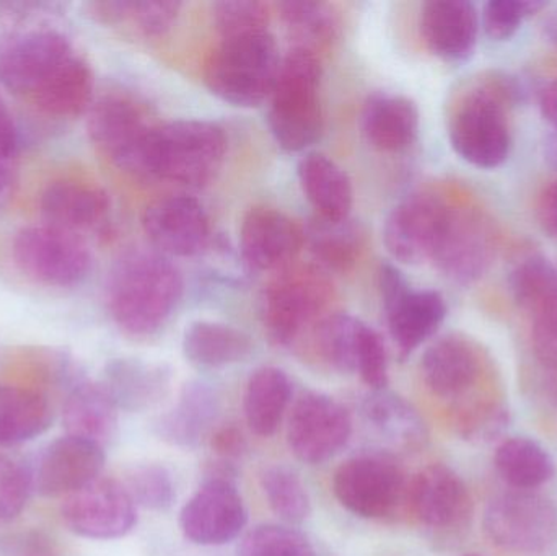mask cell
<instances>
[{
  "mask_svg": "<svg viewBox=\"0 0 557 556\" xmlns=\"http://www.w3.org/2000/svg\"><path fill=\"white\" fill-rule=\"evenodd\" d=\"M18 133L9 108L0 107V206L9 201L16 182Z\"/></svg>",
  "mask_w": 557,
  "mask_h": 556,
  "instance_id": "cell-49",
  "label": "cell"
},
{
  "mask_svg": "<svg viewBox=\"0 0 557 556\" xmlns=\"http://www.w3.org/2000/svg\"><path fill=\"white\" fill-rule=\"evenodd\" d=\"M321 62L313 49L297 48L281 61L270 100L268 124L282 149L301 152L323 133Z\"/></svg>",
  "mask_w": 557,
  "mask_h": 556,
  "instance_id": "cell-5",
  "label": "cell"
},
{
  "mask_svg": "<svg viewBox=\"0 0 557 556\" xmlns=\"http://www.w3.org/2000/svg\"><path fill=\"white\" fill-rule=\"evenodd\" d=\"M182 3L173 0H146V2H114V26L131 23L143 35L157 38L175 26Z\"/></svg>",
  "mask_w": 557,
  "mask_h": 556,
  "instance_id": "cell-42",
  "label": "cell"
},
{
  "mask_svg": "<svg viewBox=\"0 0 557 556\" xmlns=\"http://www.w3.org/2000/svg\"><path fill=\"white\" fill-rule=\"evenodd\" d=\"M51 3L0 5V84L51 118L90 110L94 72L75 51Z\"/></svg>",
  "mask_w": 557,
  "mask_h": 556,
  "instance_id": "cell-1",
  "label": "cell"
},
{
  "mask_svg": "<svg viewBox=\"0 0 557 556\" xmlns=\"http://www.w3.org/2000/svg\"><path fill=\"white\" fill-rule=\"evenodd\" d=\"M362 329L363 322L347 313L324 317L314 326V351L334 371L354 372Z\"/></svg>",
  "mask_w": 557,
  "mask_h": 556,
  "instance_id": "cell-36",
  "label": "cell"
},
{
  "mask_svg": "<svg viewBox=\"0 0 557 556\" xmlns=\"http://www.w3.org/2000/svg\"><path fill=\"white\" fill-rule=\"evenodd\" d=\"M131 498L144 509L166 511L175 503V483L172 473L160 464H140L127 472L123 483Z\"/></svg>",
  "mask_w": 557,
  "mask_h": 556,
  "instance_id": "cell-41",
  "label": "cell"
},
{
  "mask_svg": "<svg viewBox=\"0 0 557 556\" xmlns=\"http://www.w3.org/2000/svg\"><path fill=\"white\" fill-rule=\"evenodd\" d=\"M183 297L178 268L156 250H129L111 268L107 304L126 335L144 338L159 332Z\"/></svg>",
  "mask_w": 557,
  "mask_h": 556,
  "instance_id": "cell-2",
  "label": "cell"
},
{
  "mask_svg": "<svg viewBox=\"0 0 557 556\" xmlns=\"http://www.w3.org/2000/svg\"><path fill=\"white\" fill-rule=\"evenodd\" d=\"M520 85L503 72L476 82L455 108L448 136L455 152L478 169H497L512 150L510 108L519 101Z\"/></svg>",
  "mask_w": 557,
  "mask_h": 556,
  "instance_id": "cell-3",
  "label": "cell"
},
{
  "mask_svg": "<svg viewBox=\"0 0 557 556\" xmlns=\"http://www.w3.org/2000/svg\"><path fill=\"white\" fill-rule=\"evenodd\" d=\"M41 212L46 224L77 234L95 231L108 221L110 198L90 183L62 180L45 189Z\"/></svg>",
  "mask_w": 557,
  "mask_h": 556,
  "instance_id": "cell-24",
  "label": "cell"
},
{
  "mask_svg": "<svg viewBox=\"0 0 557 556\" xmlns=\"http://www.w3.org/2000/svg\"><path fill=\"white\" fill-rule=\"evenodd\" d=\"M240 556H317L310 542L285 526H258L242 542Z\"/></svg>",
  "mask_w": 557,
  "mask_h": 556,
  "instance_id": "cell-44",
  "label": "cell"
},
{
  "mask_svg": "<svg viewBox=\"0 0 557 556\" xmlns=\"http://www.w3.org/2000/svg\"><path fill=\"white\" fill-rule=\"evenodd\" d=\"M481 16L468 0H431L421 9V33L432 54L463 62L473 55Z\"/></svg>",
  "mask_w": 557,
  "mask_h": 556,
  "instance_id": "cell-23",
  "label": "cell"
},
{
  "mask_svg": "<svg viewBox=\"0 0 557 556\" xmlns=\"http://www.w3.org/2000/svg\"><path fill=\"white\" fill-rule=\"evenodd\" d=\"M260 482L268 505L278 519L288 524H300L310 516V496L294 470L285 466L267 467Z\"/></svg>",
  "mask_w": 557,
  "mask_h": 556,
  "instance_id": "cell-38",
  "label": "cell"
},
{
  "mask_svg": "<svg viewBox=\"0 0 557 556\" xmlns=\"http://www.w3.org/2000/svg\"><path fill=\"white\" fill-rule=\"evenodd\" d=\"M543 25H545L543 26V28H545V35L548 36L549 41L557 48V9L546 16Z\"/></svg>",
  "mask_w": 557,
  "mask_h": 556,
  "instance_id": "cell-54",
  "label": "cell"
},
{
  "mask_svg": "<svg viewBox=\"0 0 557 556\" xmlns=\"http://www.w3.org/2000/svg\"><path fill=\"white\" fill-rule=\"evenodd\" d=\"M117 410L103 382L78 381L67 392L62 410L67 436L104 447L116 433Z\"/></svg>",
  "mask_w": 557,
  "mask_h": 556,
  "instance_id": "cell-27",
  "label": "cell"
},
{
  "mask_svg": "<svg viewBox=\"0 0 557 556\" xmlns=\"http://www.w3.org/2000/svg\"><path fill=\"white\" fill-rule=\"evenodd\" d=\"M352 420L343 404L330 395L308 392L295 401L288 418L287 443L305 464H323L346 447Z\"/></svg>",
  "mask_w": 557,
  "mask_h": 556,
  "instance_id": "cell-15",
  "label": "cell"
},
{
  "mask_svg": "<svg viewBox=\"0 0 557 556\" xmlns=\"http://www.w3.org/2000/svg\"><path fill=\"white\" fill-rule=\"evenodd\" d=\"M422 379L429 391L451 408L471 404L491 394H478L486 375V356L473 339L458 333L442 336L425 349Z\"/></svg>",
  "mask_w": 557,
  "mask_h": 556,
  "instance_id": "cell-14",
  "label": "cell"
},
{
  "mask_svg": "<svg viewBox=\"0 0 557 556\" xmlns=\"http://www.w3.org/2000/svg\"><path fill=\"white\" fill-rule=\"evenodd\" d=\"M540 224L552 237L557 238V180L546 186L536 206Z\"/></svg>",
  "mask_w": 557,
  "mask_h": 556,
  "instance_id": "cell-52",
  "label": "cell"
},
{
  "mask_svg": "<svg viewBox=\"0 0 557 556\" xmlns=\"http://www.w3.org/2000/svg\"><path fill=\"white\" fill-rule=\"evenodd\" d=\"M304 247L323 271L347 273L356 267L362 254V232L349 219L327 221L314 218L304 228Z\"/></svg>",
  "mask_w": 557,
  "mask_h": 556,
  "instance_id": "cell-35",
  "label": "cell"
},
{
  "mask_svg": "<svg viewBox=\"0 0 557 556\" xmlns=\"http://www.w3.org/2000/svg\"><path fill=\"white\" fill-rule=\"evenodd\" d=\"M533 353L545 368L557 369V296L527 313Z\"/></svg>",
  "mask_w": 557,
  "mask_h": 556,
  "instance_id": "cell-48",
  "label": "cell"
},
{
  "mask_svg": "<svg viewBox=\"0 0 557 556\" xmlns=\"http://www.w3.org/2000/svg\"><path fill=\"white\" fill-rule=\"evenodd\" d=\"M408 505L418 521L432 531H460L473 515L467 483L444 464L425 467L412 479Z\"/></svg>",
  "mask_w": 557,
  "mask_h": 556,
  "instance_id": "cell-20",
  "label": "cell"
},
{
  "mask_svg": "<svg viewBox=\"0 0 557 556\" xmlns=\"http://www.w3.org/2000/svg\"><path fill=\"white\" fill-rule=\"evenodd\" d=\"M61 518L75 535L113 541L133 531L137 506L123 483L100 477L62 499Z\"/></svg>",
  "mask_w": 557,
  "mask_h": 556,
  "instance_id": "cell-13",
  "label": "cell"
},
{
  "mask_svg": "<svg viewBox=\"0 0 557 556\" xmlns=\"http://www.w3.org/2000/svg\"><path fill=\"white\" fill-rule=\"evenodd\" d=\"M540 0H491L481 13V26L493 41H509L523 22L546 9Z\"/></svg>",
  "mask_w": 557,
  "mask_h": 556,
  "instance_id": "cell-45",
  "label": "cell"
},
{
  "mask_svg": "<svg viewBox=\"0 0 557 556\" xmlns=\"http://www.w3.org/2000/svg\"><path fill=\"white\" fill-rule=\"evenodd\" d=\"M292 398V382L277 368L255 371L244 397L245 420L248 428L261 437L276 433Z\"/></svg>",
  "mask_w": 557,
  "mask_h": 556,
  "instance_id": "cell-33",
  "label": "cell"
},
{
  "mask_svg": "<svg viewBox=\"0 0 557 556\" xmlns=\"http://www.w3.org/2000/svg\"><path fill=\"white\" fill-rule=\"evenodd\" d=\"M496 250L497 232L490 218L476 209L454 208L432 263L451 283L468 286L490 271Z\"/></svg>",
  "mask_w": 557,
  "mask_h": 556,
  "instance_id": "cell-16",
  "label": "cell"
},
{
  "mask_svg": "<svg viewBox=\"0 0 557 556\" xmlns=\"http://www.w3.org/2000/svg\"><path fill=\"white\" fill-rule=\"evenodd\" d=\"M152 129L143 108L123 95L101 98L91 104L88 113V134L95 146L100 147L114 165L134 176Z\"/></svg>",
  "mask_w": 557,
  "mask_h": 556,
  "instance_id": "cell-18",
  "label": "cell"
},
{
  "mask_svg": "<svg viewBox=\"0 0 557 556\" xmlns=\"http://www.w3.org/2000/svg\"><path fill=\"white\" fill-rule=\"evenodd\" d=\"M454 206L432 193H416L395 206L383 227L386 250L406 264L434 258Z\"/></svg>",
  "mask_w": 557,
  "mask_h": 556,
  "instance_id": "cell-12",
  "label": "cell"
},
{
  "mask_svg": "<svg viewBox=\"0 0 557 556\" xmlns=\"http://www.w3.org/2000/svg\"><path fill=\"white\" fill-rule=\"evenodd\" d=\"M212 15L224 39L268 32L270 23V9L258 0H222L212 5Z\"/></svg>",
  "mask_w": 557,
  "mask_h": 556,
  "instance_id": "cell-43",
  "label": "cell"
},
{
  "mask_svg": "<svg viewBox=\"0 0 557 556\" xmlns=\"http://www.w3.org/2000/svg\"><path fill=\"white\" fill-rule=\"evenodd\" d=\"M483 526L487 539L503 551L543 554L557 542V508L540 493L510 490L487 505Z\"/></svg>",
  "mask_w": 557,
  "mask_h": 556,
  "instance_id": "cell-8",
  "label": "cell"
},
{
  "mask_svg": "<svg viewBox=\"0 0 557 556\" xmlns=\"http://www.w3.org/2000/svg\"><path fill=\"white\" fill-rule=\"evenodd\" d=\"M509 286L517 306L525 313L532 312L557 296V264L539 255L525 258L510 274Z\"/></svg>",
  "mask_w": 557,
  "mask_h": 556,
  "instance_id": "cell-40",
  "label": "cell"
},
{
  "mask_svg": "<svg viewBox=\"0 0 557 556\" xmlns=\"http://www.w3.org/2000/svg\"><path fill=\"white\" fill-rule=\"evenodd\" d=\"M0 556H59V547L46 532L25 529L0 539Z\"/></svg>",
  "mask_w": 557,
  "mask_h": 556,
  "instance_id": "cell-50",
  "label": "cell"
},
{
  "mask_svg": "<svg viewBox=\"0 0 557 556\" xmlns=\"http://www.w3.org/2000/svg\"><path fill=\"white\" fill-rule=\"evenodd\" d=\"M54 420L49 397L18 382H0V447L41 436Z\"/></svg>",
  "mask_w": 557,
  "mask_h": 556,
  "instance_id": "cell-30",
  "label": "cell"
},
{
  "mask_svg": "<svg viewBox=\"0 0 557 556\" xmlns=\"http://www.w3.org/2000/svg\"><path fill=\"white\" fill-rule=\"evenodd\" d=\"M248 512L237 482L205 479L198 492L183 506L180 528L193 544L218 547L244 531Z\"/></svg>",
  "mask_w": 557,
  "mask_h": 556,
  "instance_id": "cell-17",
  "label": "cell"
},
{
  "mask_svg": "<svg viewBox=\"0 0 557 556\" xmlns=\"http://www.w3.org/2000/svg\"><path fill=\"white\" fill-rule=\"evenodd\" d=\"M143 227L163 257L188 258L202 254L211 242V222L198 199L166 196L147 206Z\"/></svg>",
  "mask_w": 557,
  "mask_h": 556,
  "instance_id": "cell-19",
  "label": "cell"
},
{
  "mask_svg": "<svg viewBox=\"0 0 557 556\" xmlns=\"http://www.w3.org/2000/svg\"><path fill=\"white\" fill-rule=\"evenodd\" d=\"M333 492L343 508L363 519H385L408 503L409 483L396 460L363 454L334 473Z\"/></svg>",
  "mask_w": 557,
  "mask_h": 556,
  "instance_id": "cell-9",
  "label": "cell"
},
{
  "mask_svg": "<svg viewBox=\"0 0 557 556\" xmlns=\"http://www.w3.org/2000/svg\"><path fill=\"white\" fill-rule=\"evenodd\" d=\"M304 244V228L277 209L258 206L242 222V257L251 270L277 273L292 264Z\"/></svg>",
  "mask_w": 557,
  "mask_h": 556,
  "instance_id": "cell-21",
  "label": "cell"
},
{
  "mask_svg": "<svg viewBox=\"0 0 557 556\" xmlns=\"http://www.w3.org/2000/svg\"><path fill=\"white\" fill-rule=\"evenodd\" d=\"M356 371L372 391H383L388 385V356L382 336L363 323L357 349Z\"/></svg>",
  "mask_w": 557,
  "mask_h": 556,
  "instance_id": "cell-47",
  "label": "cell"
},
{
  "mask_svg": "<svg viewBox=\"0 0 557 556\" xmlns=\"http://www.w3.org/2000/svg\"><path fill=\"white\" fill-rule=\"evenodd\" d=\"M227 147L224 129L209 121L183 120L153 126L136 176L199 188L221 170Z\"/></svg>",
  "mask_w": 557,
  "mask_h": 556,
  "instance_id": "cell-4",
  "label": "cell"
},
{
  "mask_svg": "<svg viewBox=\"0 0 557 556\" xmlns=\"http://www.w3.org/2000/svg\"><path fill=\"white\" fill-rule=\"evenodd\" d=\"M278 10L292 35L304 41L300 48L330 42L339 32V16L330 3L288 0L278 3Z\"/></svg>",
  "mask_w": 557,
  "mask_h": 556,
  "instance_id": "cell-39",
  "label": "cell"
},
{
  "mask_svg": "<svg viewBox=\"0 0 557 556\" xmlns=\"http://www.w3.org/2000/svg\"><path fill=\"white\" fill-rule=\"evenodd\" d=\"M380 291L389 335L403 358L437 333L447 317V304L437 291H414L392 263L380 268Z\"/></svg>",
  "mask_w": 557,
  "mask_h": 556,
  "instance_id": "cell-11",
  "label": "cell"
},
{
  "mask_svg": "<svg viewBox=\"0 0 557 556\" xmlns=\"http://www.w3.org/2000/svg\"><path fill=\"white\" fill-rule=\"evenodd\" d=\"M219 417V398L202 382H189L172 410L157 420V436L176 447H196L211 436Z\"/></svg>",
  "mask_w": 557,
  "mask_h": 556,
  "instance_id": "cell-26",
  "label": "cell"
},
{
  "mask_svg": "<svg viewBox=\"0 0 557 556\" xmlns=\"http://www.w3.org/2000/svg\"><path fill=\"white\" fill-rule=\"evenodd\" d=\"M362 413L380 437L399 453H418L428 443V427L419 411L386 388L367 395Z\"/></svg>",
  "mask_w": 557,
  "mask_h": 556,
  "instance_id": "cell-29",
  "label": "cell"
},
{
  "mask_svg": "<svg viewBox=\"0 0 557 556\" xmlns=\"http://www.w3.org/2000/svg\"><path fill=\"white\" fill-rule=\"evenodd\" d=\"M362 129L370 146L375 149L403 152L418 137V107L401 95H373L363 108Z\"/></svg>",
  "mask_w": 557,
  "mask_h": 556,
  "instance_id": "cell-28",
  "label": "cell"
},
{
  "mask_svg": "<svg viewBox=\"0 0 557 556\" xmlns=\"http://www.w3.org/2000/svg\"><path fill=\"white\" fill-rule=\"evenodd\" d=\"M298 182L304 195L327 221H346L352 209L354 191L347 173L323 153H307L298 162Z\"/></svg>",
  "mask_w": 557,
  "mask_h": 556,
  "instance_id": "cell-31",
  "label": "cell"
},
{
  "mask_svg": "<svg viewBox=\"0 0 557 556\" xmlns=\"http://www.w3.org/2000/svg\"><path fill=\"white\" fill-rule=\"evenodd\" d=\"M209 444H211L212 453L218 456V459L225 460V462H237L247 450V440H245L240 428L234 423L215 427L211 436H209Z\"/></svg>",
  "mask_w": 557,
  "mask_h": 556,
  "instance_id": "cell-51",
  "label": "cell"
},
{
  "mask_svg": "<svg viewBox=\"0 0 557 556\" xmlns=\"http://www.w3.org/2000/svg\"><path fill=\"white\" fill-rule=\"evenodd\" d=\"M253 349L250 336L221 322L191 323L183 336V353L198 368L221 369L245 361Z\"/></svg>",
  "mask_w": 557,
  "mask_h": 556,
  "instance_id": "cell-32",
  "label": "cell"
},
{
  "mask_svg": "<svg viewBox=\"0 0 557 556\" xmlns=\"http://www.w3.org/2000/svg\"><path fill=\"white\" fill-rule=\"evenodd\" d=\"M281 61L270 32L222 39L206 61L205 82L211 94L227 103L258 107L273 94Z\"/></svg>",
  "mask_w": 557,
  "mask_h": 556,
  "instance_id": "cell-6",
  "label": "cell"
},
{
  "mask_svg": "<svg viewBox=\"0 0 557 556\" xmlns=\"http://www.w3.org/2000/svg\"><path fill=\"white\" fill-rule=\"evenodd\" d=\"M172 378L169 366L117 359L108 366L103 385L120 410L146 411L159 407L169 397Z\"/></svg>",
  "mask_w": 557,
  "mask_h": 556,
  "instance_id": "cell-25",
  "label": "cell"
},
{
  "mask_svg": "<svg viewBox=\"0 0 557 556\" xmlns=\"http://www.w3.org/2000/svg\"><path fill=\"white\" fill-rule=\"evenodd\" d=\"M463 556H483V555H480V554H467V555H463Z\"/></svg>",
  "mask_w": 557,
  "mask_h": 556,
  "instance_id": "cell-55",
  "label": "cell"
},
{
  "mask_svg": "<svg viewBox=\"0 0 557 556\" xmlns=\"http://www.w3.org/2000/svg\"><path fill=\"white\" fill-rule=\"evenodd\" d=\"M33 489V475L18 460L0 454V524L22 515Z\"/></svg>",
  "mask_w": 557,
  "mask_h": 556,
  "instance_id": "cell-46",
  "label": "cell"
},
{
  "mask_svg": "<svg viewBox=\"0 0 557 556\" xmlns=\"http://www.w3.org/2000/svg\"><path fill=\"white\" fill-rule=\"evenodd\" d=\"M540 108H542L545 120L555 127V136L557 137V77L543 88L542 97H540Z\"/></svg>",
  "mask_w": 557,
  "mask_h": 556,
  "instance_id": "cell-53",
  "label": "cell"
},
{
  "mask_svg": "<svg viewBox=\"0 0 557 556\" xmlns=\"http://www.w3.org/2000/svg\"><path fill=\"white\" fill-rule=\"evenodd\" d=\"M12 255L18 270L42 286H78L91 270L87 244L48 224L22 228L13 238Z\"/></svg>",
  "mask_w": 557,
  "mask_h": 556,
  "instance_id": "cell-10",
  "label": "cell"
},
{
  "mask_svg": "<svg viewBox=\"0 0 557 556\" xmlns=\"http://www.w3.org/2000/svg\"><path fill=\"white\" fill-rule=\"evenodd\" d=\"M333 297L321 268L292 267L277 271L263 297V323L278 346H288L317 322Z\"/></svg>",
  "mask_w": 557,
  "mask_h": 556,
  "instance_id": "cell-7",
  "label": "cell"
},
{
  "mask_svg": "<svg viewBox=\"0 0 557 556\" xmlns=\"http://www.w3.org/2000/svg\"><path fill=\"white\" fill-rule=\"evenodd\" d=\"M451 423L461 440L470 444H487L503 436L510 423L507 405L496 395L451 408Z\"/></svg>",
  "mask_w": 557,
  "mask_h": 556,
  "instance_id": "cell-37",
  "label": "cell"
},
{
  "mask_svg": "<svg viewBox=\"0 0 557 556\" xmlns=\"http://www.w3.org/2000/svg\"><path fill=\"white\" fill-rule=\"evenodd\" d=\"M494 466L512 490L536 492L556 473L552 454L530 437H509L497 446Z\"/></svg>",
  "mask_w": 557,
  "mask_h": 556,
  "instance_id": "cell-34",
  "label": "cell"
},
{
  "mask_svg": "<svg viewBox=\"0 0 557 556\" xmlns=\"http://www.w3.org/2000/svg\"><path fill=\"white\" fill-rule=\"evenodd\" d=\"M103 447L90 441L65 436L49 444L38 462L33 486L46 498H67L100 479Z\"/></svg>",
  "mask_w": 557,
  "mask_h": 556,
  "instance_id": "cell-22",
  "label": "cell"
}]
</instances>
